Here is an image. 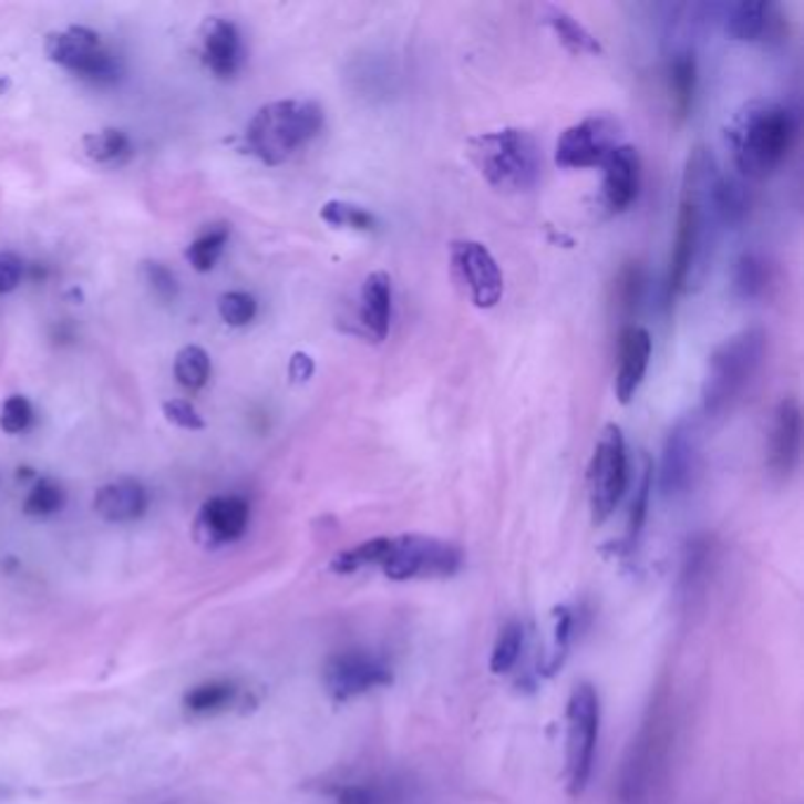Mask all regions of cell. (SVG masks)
I'll return each instance as SVG.
<instances>
[{
  "label": "cell",
  "mask_w": 804,
  "mask_h": 804,
  "mask_svg": "<svg viewBox=\"0 0 804 804\" xmlns=\"http://www.w3.org/2000/svg\"><path fill=\"white\" fill-rule=\"evenodd\" d=\"M718 175L715 161H712L705 146H693L684 166L678 229H674L668 267L666 296L670 305L691 286H699L705 274V260L712 241V229L708 223L710 219L718 223L710 208V189Z\"/></svg>",
  "instance_id": "6da1fadb"
},
{
  "label": "cell",
  "mask_w": 804,
  "mask_h": 804,
  "mask_svg": "<svg viewBox=\"0 0 804 804\" xmlns=\"http://www.w3.org/2000/svg\"><path fill=\"white\" fill-rule=\"evenodd\" d=\"M653 352V342L647 328L628 323L618 333V352H616V396L620 404H630L639 392L649 371V361Z\"/></svg>",
  "instance_id": "9a60e30c"
},
{
  "label": "cell",
  "mask_w": 804,
  "mask_h": 804,
  "mask_svg": "<svg viewBox=\"0 0 804 804\" xmlns=\"http://www.w3.org/2000/svg\"><path fill=\"white\" fill-rule=\"evenodd\" d=\"M630 482V461L623 430L616 423L605 425L592 451L588 467V498L595 524H605L623 501Z\"/></svg>",
  "instance_id": "ba28073f"
},
{
  "label": "cell",
  "mask_w": 804,
  "mask_h": 804,
  "mask_svg": "<svg viewBox=\"0 0 804 804\" xmlns=\"http://www.w3.org/2000/svg\"><path fill=\"white\" fill-rule=\"evenodd\" d=\"M451 269L455 281H458L474 307L491 309L501 302L505 290L503 271L484 244L470 239L453 241Z\"/></svg>",
  "instance_id": "8fae6325"
},
{
  "label": "cell",
  "mask_w": 804,
  "mask_h": 804,
  "mask_svg": "<svg viewBox=\"0 0 804 804\" xmlns=\"http://www.w3.org/2000/svg\"><path fill=\"white\" fill-rule=\"evenodd\" d=\"M601 705L590 682L574 687L566 703V788L571 797L588 788L599 743Z\"/></svg>",
  "instance_id": "8992f818"
},
{
  "label": "cell",
  "mask_w": 804,
  "mask_h": 804,
  "mask_svg": "<svg viewBox=\"0 0 804 804\" xmlns=\"http://www.w3.org/2000/svg\"><path fill=\"white\" fill-rule=\"evenodd\" d=\"M645 269L639 262H626L616 274L614 281V305L623 317H632L645 298Z\"/></svg>",
  "instance_id": "4316f807"
},
{
  "label": "cell",
  "mask_w": 804,
  "mask_h": 804,
  "mask_svg": "<svg viewBox=\"0 0 804 804\" xmlns=\"http://www.w3.org/2000/svg\"><path fill=\"white\" fill-rule=\"evenodd\" d=\"M200 54L217 79H234L244 64L241 33L223 17H208L200 24Z\"/></svg>",
  "instance_id": "e0dca14e"
},
{
  "label": "cell",
  "mask_w": 804,
  "mask_h": 804,
  "mask_svg": "<svg viewBox=\"0 0 804 804\" xmlns=\"http://www.w3.org/2000/svg\"><path fill=\"white\" fill-rule=\"evenodd\" d=\"M175 378L185 390H200L210 378V357L198 344L182 347L175 357Z\"/></svg>",
  "instance_id": "f546056e"
},
{
  "label": "cell",
  "mask_w": 804,
  "mask_h": 804,
  "mask_svg": "<svg viewBox=\"0 0 804 804\" xmlns=\"http://www.w3.org/2000/svg\"><path fill=\"white\" fill-rule=\"evenodd\" d=\"M802 451V411L795 396H783L772 415L770 439H766V467L772 477L791 480L800 465Z\"/></svg>",
  "instance_id": "5bb4252c"
},
{
  "label": "cell",
  "mask_w": 804,
  "mask_h": 804,
  "mask_svg": "<svg viewBox=\"0 0 804 804\" xmlns=\"http://www.w3.org/2000/svg\"><path fill=\"white\" fill-rule=\"evenodd\" d=\"M701 474V427L693 418H680L666 436L661 455V491L668 498L684 496Z\"/></svg>",
  "instance_id": "4fadbf2b"
},
{
  "label": "cell",
  "mask_w": 804,
  "mask_h": 804,
  "mask_svg": "<svg viewBox=\"0 0 804 804\" xmlns=\"http://www.w3.org/2000/svg\"><path fill=\"white\" fill-rule=\"evenodd\" d=\"M10 79L8 76H0V95H6L8 93V90H10Z\"/></svg>",
  "instance_id": "7bdbcfd3"
},
{
  "label": "cell",
  "mask_w": 804,
  "mask_h": 804,
  "mask_svg": "<svg viewBox=\"0 0 804 804\" xmlns=\"http://www.w3.org/2000/svg\"><path fill=\"white\" fill-rule=\"evenodd\" d=\"M697 90H699L697 54H693V50L689 48H682L674 52L668 62V93H670L672 114L678 116V121L689 118L693 100H697Z\"/></svg>",
  "instance_id": "7402d4cb"
},
{
  "label": "cell",
  "mask_w": 804,
  "mask_h": 804,
  "mask_svg": "<svg viewBox=\"0 0 804 804\" xmlns=\"http://www.w3.org/2000/svg\"><path fill=\"white\" fill-rule=\"evenodd\" d=\"M217 312H219V317H223L225 323H229L234 328H241V326H248L255 319V315H258V300H255L250 292L231 290V292H225V296H219Z\"/></svg>",
  "instance_id": "d590c367"
},
{
  "label": "cell",
  "mask_w": 804,
  "mask_h": 804,
  "mask_svg": "<svg viewBox=\"0 0 804 804\" xmlns=\"http://www.w3.org/2000/svg\"><path fill=\"white\" fill-rule=\"evenodd\" d=\"M392 668L380 656L361 649L340 651L328 658L323 668V684L336 701H352L363 693L390 687Z\"/></svg>",
  "instance_id": "7c38bea8"
},
{
  "label": "cell",
  "mask_w": 804,
  "mask_h": 804,
  "mask_svg": "<svg viewBox=\"0 0 804 804\" xmlns=\"http://www.w3.org/2000/svg\"><path fill=\"white\" fill-rule=\"evenodd\" d=\"M250 522L248 501L241 496H215L204 503L196 517V532L213 545L239 540Z\"/></svg>",
  "instance_id": "ac0fdd59"
},
{
  "label": "cell",
  "mask_w": 804,
  "mask_h": 804,
  "mask_svg": "<svg viewBox=\"0 0 804 804\" xmlns=\"http://www.w3.org/2000/svg\"><path fill=\"white\" fill-rule=\"evenodd\" d=\"M766 357V333L762 328H743L720 342L708 357L701 388L703 413L720 418L734 411L751 390Z\"/></svg>",
  "instance_id": "3957f363"
},
{
  "label": "cell",
  "mask_w": 804,
  "mask_h": 804,
  "mask_svg": "<svg viewBox=\"0 0 804 804\" xmlns=\"http://www.w3.org/2000/svg\"><path fill=\"white\" fill-rule=\"evenodd\" d=\"M236 697H239V687L227 680H210L204 684H196L185 693V708L194 715H215V712L227 710Z\"/></svg>",
  "instance_id": "d4e9b609"
},
{
  "label": "cell",
  "mask_w": 804,
  "mask_h": 804,
  "mask_svg": "<svg viewBox=\"0 0 804 804\" xmlns=\"http://www.w3.org/2000/svg\"><path fill=\"white\" fill-rule=\"evenodd\" d=\"M373 791L363 788V785H347L338 793V804H373Z\"/></svg>",
  "instance_id": "b9f144b4"
},
{
  "label": "cell",
  "mask_w": 804,
  "mask_h": 804,
  "mask_svg": "<svg viewBox=\"0 0 804 804\" xmlns=\"http://www.w3.org/2000/svg\"><path fill=\"white\" fill-rule=\"evenodd\" d=\"M315 359L309 357L307 352H296L290 357V363H288V375L292 382H307L309 378L315 375Z\"/></svg>",
  "instance_id": "60d3db41"
},
{
  "label": "cell",
  "mask_w": 804,
  "mask_h": 804,
  "mask_svg": "<svg viewBox=\"0 0 804 804\" xmlns=\"http://www.w3.org/2000/svg\"><path fill=\"white\" fill-rule=\"evenodd\" d=\"M48 60L60 64L81 79L93 83H112L118 79L121 64L112 52L102 48L100 33L87 27H66L45 35Z\"/></svg>",
  "instance_id": "9c48e42d"
},
{
  "label": "cell",
  "mask_w": 804,
  "mask_h": 804,
  "mask_svg": "<svg viewBox=\"0 0 804 804\" xmlns=\"http://www.w3.org/2000/svg\"><path fill=\"white\" fill-rule=\"evenodd\" d=\"M64 503H66V493L62 484H58L54 480H39L29 491V496L24 501V512L29 517L45 519L58 515Z\"/></svg>",
  "instance_id": "d6a6232c"
},
{
  "label": "cell",
  "mask_w": 804,
  "mask_h": 804,
  "mask_svg": "<svg viewBox=\"0 0 804 804\" xmlns=\"http://www.w3.org/2000/svg\"><path fill=\"white\" fill-rule=\"evenodd\" d=\"M620 123L609 114H592L566 127L555 146L559 168L585 171L601 166L620 144Z\"/></svg>",
  "instance_id": "30bf717a"
},
{
  "label": "cell",
  "mask_w": 804,
  "mask_h": 804,
  "mask_svg": "<svg viewBox=\"0 0 804 804\" xmlns=\"http://www.w3.org/2000/svg\"><path fill=\"white\" fill-rule=\"evenodd\" d=\"M323 127V109L315 100H279L255 112L246 125V150L267 166H281Z\"/></svg>",
  "instance_id": "277c9868"
},
{
  "label": "cell",
  "mask_w": 804,
  "mask_h": 804,
  "mask_svg": "<svg viewBox=\"0 0 804 804\" xmlns=\"http://www.w3.org/2000/svg\"><path fill=\"white\" fill-rule=\"evenodd\" d=\"M144 279L150 284V288L154 290V296L161 298L163 302H171L177 298V279L175 274L161 262H144L142 267Z\"/></svg>",
  "instance_id": "f35d334b"
},
{
  "label": "cell",
  "mask_w": 804,
  "mask_h": 804,
  "mask_svg": "<svg viewBox=\"0 0 804 804\" xmlns=\"http://www.w3.org/2000/svg\"><path fill=\"white\" fill-rule=\"evenodd\" d=\"M651 486H653V463L645 455V470L642 477H639V486L635 491V501L630 507V519H628V543L635 545L639 534H642L647 515H649V498H651Z\"/></svg>",
  "instance_id": "e575fe53"
},
{
  "label": "cell",
  "mask_w": 804,
  "mask_h": 804,
  "mask_svg": "<svg viewBox=\"0 0 804 804\" xmlns=\"http://www.w3.org/2000/svg\"><path fill=\"white\" fill-rule=\"evenodd\" d=\"M710 208L718 223L741 225L751 213V192L741 179L718 175L710 189Z\"/></svg>",
  "instance_id": "603a6c76"
},
{
  "label": "cell",
  "mask_w": 804,
  "mask_h": 804,
  "mask_svg": "<svg viewBox=\"0 0 804 804\" xmlns=\"http://www.w3.org/2000/svg\"><path fill=\"white\" fill-rule=\"evenodd\" d=\"M385 550H388V536L363 540L354 547H347V550H342L331 561V569L342 576L359 574L363 569H369V566H380L382 557H385Z\"/></svg>",
  "instance_id": "f1b7e54d"
},
{
  "label": "cell",
  "mask_w": 804,
  "mask_h": 804,
  "mask_svg": "<svg viewBox=\"0 0 804 804\" xmlns=\"http://www.w3.org/2000/svg\"><path fill=\"white\" fill-rule=\"evenodd\" d=\"M24 265L12 252H0V296L12 292L17 286L22 284Z\"/></svg>",
  "instance_id": "ab89813d"
},
{
  "label": "cell",
  "mask_w": 804,
  "mask_h": 804,
  "mask_svg": "<svg viewBox=\"0 0 804 804\" xmlns=\"http://www.w3.org/2000/svg\"><path fill=\"white\" fill-rule=\"evenodd\" d=\"M131 150V137L118 127H106L100 133H90L83 137V152L95 163H114Z\"/></svg>",
  "instance_id": "1f68e13d"
},
{
  "label": "cell",
  "mask_w": 804,
  "mask_h": 804,
  "mask_svg": "<svg viewBox=\"0 0 804 804\" xmlns=\"http://www.w3.org/2000/svg\"><path fill=\"white\" fill-rule=\"evenodd\" d=\"M731 284H734V292L739 298L757 300L770 286V265L757 252H743L734 262Z\"/></svg>",
  "instance_id": "484cf974"
},
{
  "label": "cell",
  "mask_w": 804,
  "mask_h": 804,
  "mask_svg": "<svg viewBox=\"0 0 804 804\" xmlns=\"http://www.w3.org/2000/svg\"><path fill=\"white\" fill-rule=\"evenodd\" d=\"M545 24L555 31L559 43L571 50L574 54H601V45L595 35L585 29L571 12L564 8L547 6L545 8Z\"/></svg>",
  "instance_id": "cb8c5ba5"
},
{
  "label": "cell",
  "mask_w": 804,
  "mask_h": 804,
  "mask_svg": "<svg viewBox=\"0 0 804 804\" xmlns=\"http://www.w3.org/2000/svg\"><path fill=\"white\" fill-rule=\"evenodd\" d=\"M380 569L390 580L401 583L451 578L463 569V550L449 540L423 534L388 536Z\"/></svg>",
  "instance_id": "52a82bcc"
},
{
  "label": "cell",
  "mask_w": 804,
  "mask_h": 804,
  "mask_svg": "<svg viewBox=\"0 0 804 804\" xmlns=\"http://www.w3.org/2000/svg\"><path fill=\"white\" fill-rule=\"evenodd\" d=\"M797 140V116L779 100H751L731 116L726 142L734 166L745 179L772 177L791 156Z\"/></svg>",
  "instance_id": "7a4b0ae2"
},
{
  "label": "cell",
  "mask_w": 804,
  "mask_h": 804,
  "mask_svg": "<svg viewBox=\"0 0 804 804\" xmlns=\"http://www.w3.org/2000/svg\"><path fill=\"white\" fill-rule=\"evenodd\" d=\"M472 166L493 189L522 194L534 189L543 171V154L536 137L522 127H503L467 142Z\"/></svg>",
  "instance_id": "5b68a950"
},
{
  "label": "cell",
  "mask_w": 804,
  "mask_h": 804,
  "mask_svg": "<svg viewBox=\"0 0 804 804\" xmlns=\"http://www.w3.org/2000/svg\"><path fill=\"white\" fill-rule=\"evenodd\" d=\"M31 420H33V409L27 396L12 394L0 404V430L8 434L24 432L31 425Z\"/></svg>",
  "instance_id": "8d00e7d4"
},
{
  "label": "cell",
  "mask_w": 804,
  "mask_h": 804,
  "mask_svg": "<svg viewBox=\"0 0 804 804\" xmlns=\"http://www.w3.org/2000/svg\"><path fill=\"white\" fill-rule=\"evenodd\" d=\"M319 215L326 225H331L336 229H354V231L375 229V217L357 204H347V200H328Z\"/></svg>",
  "instance_id": "836d02e7"
},
{
  "label": "cell",
  "mask_w": 804,
  "mask_h": 804,
  "mask_svg": "<svg viewBox=\"0 0 804 804\" xmlns=\"http://www.w3.org/2000/svg\"><path fill=\"white\" fill-rule=\"evenodd\" d=\"M522 649H524V626L517 623V620H509V623L501 628L496 645H493L488 661L491 672L493 674L509 672L522 658Z\"/></svg>",
  "instance_id": "4dcf8cb0"
},
{
  "label": "cell",
  "mask_w": 804,
  "mask_h": 804,
  "mask_svg": "<svg viewBox=\"0 0 804 804\" xmlns=\"http://www.w3.org/2000/svg\"><path fill=\"white\" fill-rule=\"evenodd\" d=\"M229 241V227L227 225H215V227H208L204 234L198 236V239H194L187 250H185V258L187 262L200 271V274H208L217 260L219 255H223L225 246Z\"/></svg>",
  "instance_id": "83f0119b"
},
{
  "label": "cell",
  "mask_w": 804,
  "mask_h": 804,
  "mask_svg": "<svg viewBox=\"0 0 804 804\" xmlns=\"http://www.w3.org/2000/svg\"><path fill=\"white\" fill-rule=\"evenodd\" d=\"M95 512L112 524H127L140 519L150 507V493L137 480H118L102 486L95 493Z\"/></svg>",
  "instance_id": "ffe728a7"
},
{
  "label": "cell",
  "mask_w": 804,
  "mask_h": 804,
  "mask_svg": "<svg viewBox=\"0 0 804 804\" xmlns=\"http://www.w3.org/2000/svg\"><path fill=\"white\" fill-rule=\"evenodd\" d=\"M359 319L375 342H382L392 323V279L388 271H371L361 284Z\"/></svg>",
  "instance_id": "d6986e66"
},
{
  "label": "cell",
  "mask_w": 804,
  "mask_h": 804,
  "mask_svg": "<svg viewBox=\"0 0 804 804\" xmlns=\"http://www.w3.org/2000/svg\"><path fill=\"white\" fill-rule=\"evenodd\" d=\"M776 8L770 3H734L729 6L724 17V31L729 39L741 43L770 41L779 31Z\"/></svg>",
  "instance_id": "44dd1931"
},
{
  "label": "cell",
  "mask_w": 804,
  "mask_h": 804,
  "mask_svg": "<svg viewBox=\"0 0 804 804\" xmlns=\"http://www.w3.org/2000/svg\"><path fill=\"white\" fill-rule=\"evenodd\" d=\"M605 168V182H601V204L609 213L628 210L639 194L642 185V161L635 146L618 144L616 150L601 163Z\"/></svg>",
  "instance_id": "2e32d148"
},
{
  "label": "cell",
  "mask_w": 804,
  "mask_h": 804,
  "mask_svg": "<svg viewBox=\"0 0 804 804\" xmlns=\"http://www.w3.org/2000/svg\"><path fill=\"white\" fill-rule=\"evenodd\" d=\"M163 415H166L168 423L189 430V432H198L206 430V420L196 411V406L187 399H168L163 401Z\"/></svg>",
  "instance_id": "74e56055"
}]
</instances>
